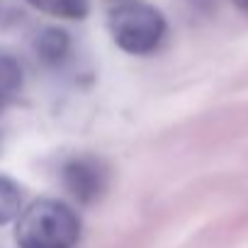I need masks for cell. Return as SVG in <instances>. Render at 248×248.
I'll list each match as a JSON object with an SVG mask.
<instances>
[{"label": "cell", "instance_id": "cell-1", "mask_svg": "<svg viewBox=\"0 0 248 248\" xmlns=\"http://www.w3.org/2000/svg\"><path fill=\"white\" fill-rule=\"evenodd\" d=\"M15 238L20 248H76L80 238L78 214L59 200H34L17 217Z\"/></svg>", "mask_w": 248, "mask_h": 248}, {"label": "cell", "instance_id": "cell-2", "mask_svg": "<svg viewBox=\"0 0 248 248\" xmlns=\"http://www.w3.org/2000/svg\"><path fill=\"white\" fill-rule=\"evenodd\" d=\"M107 25L114 44L132 56L154 54L168 32L163 13L139 0H124L122 5L112 8Z\"/></svg>", "mask_w": 248, "mask_h": 248}, {"label": "cell", "instance_id": "cell-3", "mask_svg": "<svg viewBox=\"0 0 248 248\" xmlns=\"http://www.w3.org/2000/svg\"><path fill=\"white\" fill-rule=\"evenodd\" d=\"M59 178L76 202L93 204L107 187V166L90 154H76L61 163Z\"/></svg>", "mask_w": 248, "mask_h": 248}, {"label": "cell", "instance_id": "cell-4", "mask_svg": "<svg viewBox=\"0 0 248 248\" xmlns=\"http://www.w3.org/2000/svg\"><path fill=\"white\" fill-rule=\"evenodd\" d=\"M32 46H34L37 59L44 66L56 68V66L66 63V59L71 54V37L61 27H42L34 34V44Z\"/></svg>", "mask_w": 248, "mask_h": 248}, {"label": "cell", "instance_id": "cell-5", "mask_svg": "<svg viewBox=\"0 0 248 248\" xmlns=\"http://www.w3.org/2000/svg\"><path fill=\"white\" fill-rule=\"evenodd\" d=\"M27 3L34 10L61 20H85L90 13V0H27Z\"/></svg>", "mask_w": 248, "mask_h": 248}, {"label": "cell", "instance_id": "cell-6", "mask_svg": "<svg viewBox=\"0 0 248 248\" xmlns=\"http://www.w3.org/2000/svg\"><path fill=\"white\" fill-rule=\"evenodd\" d=\"M22 90V68L17 59L0 54V107Z\"/></svg>", "mask_w": 248, "mask_h": 248}, {"label": "cell", "instance_id": "cell-7", "mask_svg": "<svg viewBox=\"0 0 248 248\" xmlns=\"http://www.w3.org/2000/svg\"><path fill=\"white\" fill-rule=\"evenodd\" d=\"M20 212H22V187L13 178L0 175V226L17 219Z\"/></svg>", "mask_w": 248, "mask_h": 248}, {"label": "cell", "instance_id": "cell-8", "mask_svg": "<svg viewBox=\"0 0 248 248\" xmlns=\"http://www.w3.org/2000/svg\"><path fill=\"white\" fill-rule=\"evenodd\" d=\"M233 5H236L243 15H248V0H233Z\"/></svg>", "mask_w": 248, "mask_h": 248}, {"label": "cell", "instance_id": "cell-9", "mask_svg": "<svg viewBox=\"0 0 248 248\" xmlns=\"http://www.w3.org/2000/svg\"><path fill=\"white\" fill-rule=\"evenodd\" d=\"M122 3H124V0H122Z\"/></svg>", "mask_w": 248, "mask_h": 248}]
</instances>
